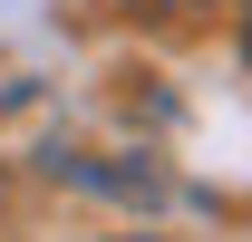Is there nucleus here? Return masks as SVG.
I'll return each instance as SVG.
<instances>
[{"label": "nucleus", "mask_w": 252, "mask_h": 242, "mask_svg": "<svg viewBox=\"0 0 252 242\" xmlns=\"http://www.w3.org/2000/svg\"><path fill=\"white\" fill-rule=\"evenodd\" d=\"M49 175L59 184H78V194H117V204H165V175L156 165H97V155H49Z\"/></svg>", "instance_id": "obj_1"}, {"label": "nucleus", "mask_w": 252, "mask_h": 242, "mask_svg": "<svg viewBox=\"0 0 252 242\" xmlns=\"http://www.w3.org/2000/svg\"><path fill=\"white\" fill-rule=\"evenodd\" d=\"M136 10H204V0H136Z\"/></svg>", "instance_id": "obj_2"}, {"label": "nucleus", "mask_w": 252, "mask_h": 242, "mask_svg": "<svg viewBox=\"0 0 252 242\" xmlns=\"http://www.w3.org/2000/svg\"><path fill=\"white\" fill-rule=\"evenodd\" d=\"M243 59H252V10H243Z\"/></svg>", "instance_id": "obj_3"}, {"label": "nucleus", "mask_w": 252, "mask_h": 242, "mask_svg": "<svg viewBox=\"0 0 252 242\" xmlns=\"http://www.w3.org/2000/svg\"><path fill=\"white\" fill-rule=\"evenodd\" d=\"M107 242H146V233H107Z\"/></svg>", "instance_id": "obj_4"}]
</instances>
